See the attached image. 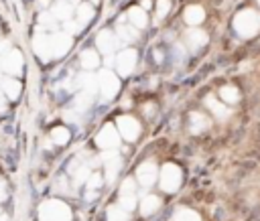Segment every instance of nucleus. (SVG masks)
Returning a JSON list of instances; mask_svg holds the SVG:
<instances>
[{
  "mask_svg": "<svg viewBox=\"0 0 260 221\" xmlns=\"http://www.w3.org/2000/svg\"><path fill=\"white\" fill-rule=\"evenodd\" d=\"M234 28L242 39L256 36L258 30H260V12H256L252 8H246V10L238 12L236 18H234Z\"/></svg>",
  "mask_w": 260,
  "mask_h": 221,
  "instance_id": "1",
  "label": "nucleus"
},
{
  "mask_svg": "<svg viewBox=\"0 0 260 221\" xmlns=\"http://www.w3.org/2000/svg\"><path fill=\"white\" fill-rule=\"evenodd\" d=\"M39 217H41V221H69L71 211L63 201L51 199V201H45L41 205Z\"/></svg>",
  "mask_w": 260,
  "mask_h": 221,
  "instance_id": "2",
  "label": "nucleus"
},
{
  "mask_svg": "<svg viewBox=\"0 0 260 221\" xmlns=\"http://www.w3.org/2000/svg\"><path fill=\"white\" fill-rule=\"evenodd\" d=\"M98 89L102 93V99L104 101H110L120 91V79H118V75L114 71H110V69H102L98 73Z\"/></svg>",
  "mask_w": 260,
  "mask_h": 221,
  "instance_id": "3",
  "label": "nucleus"
},
{
  "mask_svg": "<svg viewBox=\"0 0 260 221\" xmlns=\"http://www.w3.org/2000/svg\"><path fill=\"white\" fill-rule=\"evenodd\" d=\"M181 180H183V172L177 164L169 162L160 168L158 172V182H160V189L165 193H175L179 187H181Z\"/></svg>",
  "mask_w": 260,
  "mask_h": 221,
  "instance_id": "4",
  "label": "nucleus"
},
{
  "mask_svg": "<svg viewBox=\"0 0 260 221\" xmlns=\"http://www.w3.org/2000/svg\"><path fill=\"white\" fill-rule=\"evenodd\" d=\"M136 61H138V53H136L134 49H130V47H128V49H122V51L116 55L114 65H116L118 73H120L122 77H126V75H130V73L134 71Z\"/></svg>",
  "mask_w": 260,
  "mask_h": 221,
  "instance_id": "5",
  "label": "nucleus"
},
{
  "mask_svg": "<svg viewBox=\"0 0 260 221\" xmlns=\"http://www.w3.org/2000/svg\"><path fill=\"white\" fill-rule=\"evenodd\" d=\"M116 128H118V134L128 142H134L140 136V122L132 116H120L116 122Z\"/></svg>",
  "mask_w": 260,
  "mask_h": 221,
  "instance_id": "6",
  "label": "nucleus"
},
{
  "mask_svg": "<svg viewBox=\"0 0 260 221\" xmlns=\"http://www.w3.org/2000/svg\"><path fill=\"white\" fill-rule=\"evenodd\" d=\"M71 45H73V39H71V34H67V32H53L51 36H49V47H51V59L55 57V59H59V57H63L69 49H71Z\"/></svg>",
  "mask_w": 260,
  "mask_h": 221,
  "instance_id": "7",
  "label": "nucleus"
},
{
  "mask_svg": "<svg viewBox=\"0 0 260 221\" xmlns=\"http://www.w3.org/2000/svg\"><path fill=\"white\" fill-rule=\"evenodd\" d=\"M95 144H98L100 148H104V150H116V148L120 146V134H118V130H116L112 124H106V126L98 132Z\"/></svg>",
  "mask_w": 260,
  "mask_h": 221,
  "instance_id": "8",
  "label": "nucleus"
},
{
  "mask_svg": "<svg viewBox=\"0 0 260 221\" xmlns=\"http://www.w3.org/2000/svg\"><path fill=\"white\" fill-rule=\"evenodd\" d=\"M0 69L6 75H18L22 71V55L16 49H10L8 53H4L0 57Z\"/></svg>",
  "mask_w": 260,
  "mask_h": 221,
  "instance_id": "9",
  "label": "nucleus"
},
{
  "mask_svg": "<svg viewBox=\"0 0 260 221\" xmlns=\"http://www.w3.org/2000/svg\"><path fill=\"white\" fill-rule=\"evenodd\" d=\"M95 47H98V51H100V53H104V55H112V53L120 47V41H118L116 32H112V30L104 28V30L95 36Z\"/></svg>",
  "mask_w": 260,
  "mask_h": 221,
  "instance_id": "10",
  "label": "nucleus"
},
{
  "mask_svg": "<svg viewBox=\"0 0 260 221\" xmlns=\"http://www.w3.org/2000/svg\"><path fill=\"white\" fill-rule=\"evenodd\" d=\"M102 162L106 166V178L112 182L116 178V174L120 172V168H122V156L116 150H106L102 154Z\"/></svg>",
  "mask_w": 260,
  "mask_h": 221,
  "instance_id": "11",
  "label": "nucleus"
},
{
  "mask_svg": "<svg viewBox=\"0 0 260 221\" xmlns=\"http://www.w3.org/2000/svg\"><path fill=\"white\" fill-rule=\"evenodd\" d=\"M156 176H158V168H156V164L154 162H142L140 166H138V170H136V178H138V182L142 185V187H152L154 185V180H156Z\"/></svg>",
  "mask_w": 260,
  "mask_h": 221,
  "instance_id": "12",
  "label": "nucleus"
},
{
  "mask_svg": "<svg viewBox=\"0 0 260 221\" xmlns=\"http://www.w3.org/2000/svg\"><path fill=\"white\" fill-rule=\"evenodd\" d=\"M32 51L41 61H49L51 59V47H49V34L45 32H37L32 36Z\"/></svg>",
  "mask_w": 260,
  "mask_h": 221,
  "instance_id": "13",
  "label": "nucleus"
},
{
  "mask_svg": "<svg viewBox=\"0 0 260 221\" xmlns=\"http://www.w3.org/2000/svg\"><path fill=\"white\" fill-rule=\"evenodd\" d=\"M49 12L55 16V20H61V22L71 20V18H73V6H71L67 0H57V2L51 6V10H49Z\"/></svg>",
  "mask_w": 260,
  "mask_h": 221,
  "instance_id": "14",
  "label": "nucleus"
},
{
  "mask_svg": "<svg viewBox=\"0 0 260 221\" xmlns=\"http://www.w3.org/2000/svg\"><path fill=\"white\" fill-rule=\"evenodd\" d=\"M183 18H185V22H187L189 26H197V24L203 22L205 10H203L199 4H189V6L183 10Z\"/></svg>",
  "mask_w": 260,
  "mask_h": 221,
  "instance_id": "15",
  "label": "nucleus"
},
{
  "mask_svg": "<svg viewBox=\"0 0 260 221\" xmlns=\"http://www.w3.org/2000/svg\"><path fill=\"white\" fill-rule=\"evenodd\" d=\"M77 85L81 87V91L93 95V93H98V75H93L91 71L79 73L77 75Z\"/></svg>",
  "mask_w": 260,
  "mask_h": 221,
  "instance_id": "16",
  "label": "nucleus"
},
{
  "mask_svg": "<svg viewBox=\"0 0 260 221\" xmlns=\"http://www.w3.org/2000/svg\"><path fill=\"white\" fill-rule=\"evenodd\" d=\"M185 43H187V47H189L191 51H197V49H201V47L207 43V34H205L203 30H199V28L193 26L191 30H187Z\"/></svg>",
  "mask_w": 260,
  "mask_h": 221,
  "instance_id": "17",
  "label": "nucleus"
},
{
  "mask_svg": "<svg viewBox=\"0 0 260 221\" xmlns=\"http://www.w3.org/2000/svg\"><path fill=\"white\" fill-rule=\"evenodd\" d=\"M0 89L4 93L6 99H16L20 95V83L16 79H10L8 75L6 77H0Z\"/></svg>",
  "mask_w": 260,
  "mask_h": 221,
  "instance_id": "18",
  "label": "nucleus"
},
{
  "mask_svg": "<svg viewBox=\"0 0 260 221\" xmlns=\"http://www.w3.org/2000/svg\"><path fill=\"white\" fill-rule=\"evenodd\" d=\"M128 20L134 28H144L148 24V16H146V10L140 8V6H132L128 10Z\"/></svg>",
  "mask_w": 260,
  "mask_h": 221,
  "instance_id": "19",
  "label": "nucleus"
},
{
  "mask_svg": "<svg viewBox=\"0 0 260 221\" xmlns=\"http://www.w3.org/2000/svg\"><path fill=\"white\" fill-rule=\"evenodd\" d=\"M189 124H191V132L193 134H201L203 130L209 128V118L205 114H201V112H191Z\"/></svg>",
  "mask_w": 260,
  "mask_h": 221,
  "instance_id": "20",
  "label": "nucleus"
},
{
  "mask_svg": "<svg viewBox=\"0 0 260 221\" xmlns=\"http://www.w3.org/2000/svg\"><path fill=\"white\" fill-rule=\"evenodd\" d=\"M93 18V6L89 2H81L77 8H75V20L79 22V26L83 28L85 24H89V20Z\"/></svg>",
  "mask_w": 260,
  "mask_h": 221,
  "instance_id": "21",
  "label": "nucleus"
},
{
  "mask_svg": "<svg viewBox=\"0 0 260 221\" xmlns=\"http://www.w3.org/2000/svg\"><path fill=\"white\" fill-rule=\"evenodd\" d=\"M79 63H81V67H83L85 71L95 69V67L100 65V55H98V51H93V49H85V51H81V55H79Z\"/></svg>",
  "mask_w": 260,
  "mask_h": 221,
  "instance_id": "22",
  "label": "nucleus"
},
{
  "mask_svg": "<svg viewBox=\"0 0 260 221\" xmlns=\"http://www.w3.org/2000/svg\"><path fill=\"white\" fill-rule=\"evenodd\" d=\"M158 207H160V199H158L156 195H146V197L140 201V213H142L144 217L156 213Z\"/></svg>",
  "mask_w": 260,
  "mask_h": 221,
  "instance_id": "23",
  "label": "nucleus"
},
{
  "mask_svg": "<svg viewBox=\"0 0 260 221\" xmlns=\"http://www.w3.org/2000/svg\"><path fill=\"white\" fill-rule=\"evenodd\" d=\"M116 36H118V41H122V43H134V41L138 39V30H136L132 24H120V26L116 28Z\"/></svg>",
  "mask_w": 260,
  "mask_h": 221,
  "instance_id": "24",
  "label": "nucleus"
},
{
  "mask_svg": "<svg viewBox=\"0 0 260 221\" xmlns=\"http://www.w3.org/2000/svg\"><path fill=\"white\" fill-rule=\"evenodd\" d=\"M205 105H207V107L213 112V116L219 118V120H225V118L230 116V109H228L223 103H219L215 97H207V99H205Z\"/></svg>",
  "mask_w": 260,
  "mask_h": 221,
  "instance_id": "25",
  "label": "nucleus"
},
{
  "mask_svg": "<svg viewBox=\"0 0 260 221\" xmlns=\"http://www.w3.org/2000/svg\"><path fill=\"white\" fill-rule=\"evenodd\" d=\"M71 172H73V182L75 185H81V182H85L87 178H89V166L87 164H77V162H71Z\"/></svg>",
  "mask_w": 260,
  "mask_h": 221,
  "instance_id": "26",
  "label": "nucleus"
},
{
  "mask_svg": "<svg viewBox=\"0 0 260 221\" xmlns=\"http://www.w3.org/2000/svg\"><path fill=\"white\" fill-rule=\"evenodd\" d=\"M219 97H221V101H225V103H236V101L240 99V91H238L234 85H223V87L219 89Z\"/></svg>",
  "mask_w": 260,
  "mask_h": 221,
  "instance_id": "27",
  "label": "nucleus"
},
{
  "mask_svg": "<svg viewBox=\"0 0 260 221\" xmlns=\"http://www.w3.org/2000/svg\"><path fill=\"white\" fill-rule=\"evenodd\" d=\"M128 219H130V213L120 205L108 207V221H128Z\"/></svg>",
  "mask_w": 260,
  "mask_h": 221,
  "instance_id": "28",
  "label": "nucleus"
},
{
  "mask_svg": "<svg viewBox=\"0 0 260 221\" xmlns=\"http://www.w3.org/2000/svg\"><path fill=\"white\" fill-rule=\"evenodd\" d=\"M69 130L67 128H63V126H59V128H53V132H51V140H53V144H57V146H63V144H67L69 142Z\"/></svg>",
  "mask_w": 260,
  "mask_h": 221,
  "instance_id": "29",
  "label": "nucleus"
},
{
  "mask_svg": "<svg viewBox=\"0 0 260 221\" xmlns=\"http://www.w3.org/2000/svg\"><path fill=\"white\" fill-rule=\"evenodd\" d=\"M175 221H201V217H199L193 209L181 207V209H177V213H175Z\"/></svg>",
  "mask_w": 260,
  "mask_h": 221,
  "instance_id": "30",
  "label": "nucleus"
},
{
  "mask_svg": "<svg viewBox=\"0 0 260 221\" xmlns=\"http://www.w3.org/2000/svg\"><path fill=\"white\" fill-rule=\"evenodd\" d=\"M91 101H93V95L81 91V93L75 97V109H77V112H85V109H89Z\"/></svg>",
  "mask_w": 260,
  "mask_h": 221,
  "instance_id": "31",
  "label": "nucleus"
},
{
  "mask_svg": "<svg viewBox=\"0 0 260 221\" xmlns=\"http://www.w3.org/2000/svg\"><path fill=\"white\" fill-rule=\"evenodd\" d=\"M118 205L130 213V211L136 207V197H134V195H120V203H118Z\"/></svg>",
  "mask_w": 260,
  "mask_h": 221,
  "instance_id": "32",
  "label": "nucleus"
},
{
  "mask_svg": "<svg viewBox=\"0 0 260 221\" xmlns=\"http://www.w3.org/2000/svg\"><path fill=\"white\" fill-rule=\"evenodd\" d=\"M39 22H41V26H49V28H53V26L57 24L55 16H53L49 10H43V12L39 14Z\"/></svg>",
  "mask_w": 260,
  "mask_h": 221,
  "instance_id": "33",
  "label": "nucleus"
},
{
  "mask_svg": "<svg viewBox=\"0 0 260 221\" xmlns=\"http://www.w3.org/2000/svg\"><path fill=\"white\" fill-rule=\"evenodd\" d=\"M171 10V0H158L156 2V16L158 18H165Z\"/></svg>",
  "mask_w": 260,
  "mask_h": 221,
  "instance_id": "34",
  "label": "nucleus"
},
{
  "mask_svg": "<svg viewBox=\"0 0 260 221\" xmlns=\"http://www.w3.org/2000/svg\"><path fill=\"white\" fill-rule=\"evenodd\" d=\"M63 32H67V34H77V32H81V26H79V22L77 20H65L63 22Z\"/></svg>",
  "mask_w": 260,
  "mask_h": 221,
  "instance_id": "35",
  "label": "nucleus"
},
{
  "mask_svg": "<svg viewBox=\"0 0 260 221\" xmlns=\"http://www.w3.org/2000/svg\"><path fill=\"white\" fill-rule=\"evenodd\" d=\"M85 182H87V191H95V189H100V187H102V182H104V180H102V176H100V174L91 172V174H89V178H87Z\"/></svg>",
  "mask_w": 260,
  "mask_h": 221,
  "instance_id": "36",
  "label": "nucleus"
},
{
  "mask_svg": "<svg viewBox=\"0 0 260 221\" xmlns=\"http://www.w3.org/2000/svg\"><path fill=\"white\" fill-rule=\"evenodd\" d=\"M136 193V182L132 178H126L120 187V195H134Z\"/></svg>",
  "mask_w": 260,
  "mask_h": 221,
  "instance_id": "37",
  "label": "nucleus"
},
{
  "mask_svg": "<svg viewBox=\"0 0 260 221\" xmlns=\"http://www.w3.org/2000/svg\"><path fill=\"white\" fill-rule=\"evenodd\" d=\"M10 51V43L4 39V41H0V57L4 55V53H8Z\"/></svg>",
  "mask_w": 260,
  "mask_h": 221,
  "instance_id": "38",
  "label": "nucleus"
},
{
  "mask_svg": "<svg viewBox=\"0 0 260 221\" xmlns=\"http://www.w3.org/2000/svg\"><path fill=\"white\" fill-rule=\"evenodd\" d=\"M55 189H59V191H63V193H69V187H67V180H65V178H61Z\"/></svg>",
  "mask_w": 260,
  "mask_h": 221,
  "instance_id": "39",
  "label": "nucleus"
},
{
  "mask_svg": "<svg viewBox=\"0 0 260 221\" xmlns=\"http://www.w3.org/2000/svg\"><path fill=\"white\" fill-rule=\"evenodd\" d=\"M142 109H144V114H148V116H152V109H154V103H144V105H142Z\"/></svg>",
  "mask_w": 260,
  "mask_h": 221,
  "instance_id": "40",
  "label": "nucleus"
},
{
  "mask_svg": "<svg viewBox=\"0 0 260 221\" xmlns=\"http://www.w3.org/2000/svg\"><path fill=\"white\" fill-rule=\"evenodd\" d=\"M4 109H6V97H4V93L0 89V112H4Z\"/></svg>",
  "mask_w": 260,
  "mask_h": 221,
  "instance_id": "41",
  "label": "nucleus"
},
{
  "mask_svg": "<svg viewBox=\"0 0 260 221\" xmlns=\"http://www.w3.org/2000/svg\"><path fill=\"white\" fill-rule=\"evenodd\" d=\"M150 6H152V2H150V0H142V6H140V8H144V10H148Z\"/></svg>",
  "mask_w": 260,
  "mask_h": 221,
  "instance_id": "42",
  "label": "nucleus"
},
{
  "mask_svg": "<svg viewBox=\"0 0 260 221\" xmlns=\"http://www.w3.org/2000/svg\"><path fill=\"white\" fill-rule=\"evenodd\" d=\"M4 197H6V191H4V185H2V182H0V201H2V199H4Z\"/></svg>",
  "mask_w": 260,
  "mask_h": 221,
  "instance_id": "43",
  "label": "nucleus"
},
{
  "mask_svg": "<svg viewBox=\"0 0 260 221\" xmlns=\"http://www.w3.org/2000/svg\"><path fill=\"white\" fill-rule=\"evenodd\" d=\"M47 4H49V0H39V6H41V8H45Z\"/></svg>",
  "mask_w": 260,
  "mask_h": 221,
  "instance_id": "44",
  "label": "nucleus"
},
{
  "mask_svg": "<svg viewBox=\"0 0 260 221\" xmlns=\"http://www.w3.org/2000/svg\"><path fill=\"white\" fill-rule=\"evenodd\" d=\"M89 2H91V4H98V2H100V0H89Z\"/></svg>",
  "mask_w": 260,
  "mask_h": 221,
  "instance_id": "45",
  "label": "nucleus"
},
{
  "mask_svg": "<svg viewBox=\"0 0 260 221\" xmlns=\"http://www.w3.org/2000/svg\"><path fill=\"white\" fill-rule=\"evenodd\" d=\"M0 221H8V219H6V217H0Z\"/></svg>",
  "mask_w": 260,
  "mask_h": 221,
  "instance_id": "46",
  "label": "nucleus"
},
{
  "mask_svg": "<svg viewBox=\"0 0 260 221\" xmlns=\"http://www.w3.org/2000/svg\"><path fill=\"white\" fill-rule=\"evenodd\" d=\"M67 2H71V0H67Z\"/></svg>",
  "mask_w": 260,
  "mask_h": 221,
  "instance_id": "47",
  "label": "nucleus"
},
{
  "mask_svg": "<svg viewBox=\"0 0 260 221\" xmlns=\"http://www.w3.org/2000/svg\"><path fill=\"white\" fill-rule=\"evenodd\" d=\"M258 4H260V0H258Z\"/></svg>",
  "mask_w": 260,
  "mask_h": 221,
  "instance_id": "48",
  "label": "nucleus"
}]
</instances>
